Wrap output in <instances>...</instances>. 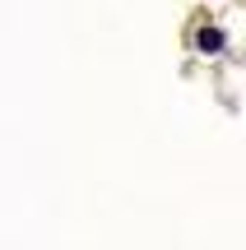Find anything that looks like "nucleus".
Returning <instances> with one entry per match:
<instances>
[{"label":"nucleus","mask_w":246,"mask_h":250,"mask_svg":"<svg viewBox=\"0 0 246 250\" xmlns=\"http://www.w3.org/2000/svg\"><path fill=\"white\" fill-rule=\"evenodd\" d=\"M219 46H223V33L204 28V33H200V51H219Z\"/></svg>","instance_id":"1"}]
</instances>
